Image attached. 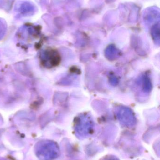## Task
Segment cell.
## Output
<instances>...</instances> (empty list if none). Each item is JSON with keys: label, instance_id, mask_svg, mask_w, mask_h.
<instances>
[{"label": "cell", "instance_id": "cell-1", "mask_svg": "<svg viewBox=\"0 0 160 160\" xmlns=\"http://www.w3.org/2000/svg\"><path fill=\"white\" fill-rule=\"evenodd\" d=\"M36 151L38 158L40 160H52L59 154L57 146L53 142L46 141L38 143Z\"/></svg>", "mask_w": 160, "mask_h": 160}, {"label": "cell", "instance_id": "cell-2", "mask_svg": "<svg viewBox=\"0 0 160 160\" xmlns=\"http://www.w3.org/2000/svg\"><path fill=\"white\" fill-rule=\"evenodd\" d=\"M60 62V56L58 52L55 50L49 49L46 50L41 57V62L45 67L56 66Z\"/></svg>", "mask_w": 160, "mask_h": 160}, {"label": "cell", "instance_id": "cell-3", "mask_svg": "<svg viewBox=\"0 0 160 160\" xmlns=\"http://www.w3.org/2000/svg\"><path fill=\"white\" fill-rule=\"evenodd\" d=\"M16 10L24 16H30L34 14L35 7L33 4L27 1H21L16 4Z\"/></svg>", "mask_w": 160, "mask_h": 160}, {"label": "cell", "instance_id": "cell-4", "mask_svg": "<svg viewBox=\"0 0 160 160\" xmlns=\"http://www.w3.org/2000/svg\"><path fill=\"white\" fill-rule=\"evenodd\" d=\"M80 123L77 124V131L80 134L86 135L89 133L92 128V124L88 119H83V122L80 120Z\"/></svg>", "mask_w": 160, "mask_h": 160}, {"label": "cell", "instance_id": "cell-5", "mask_svg": "<svg viewBox=\"0 0 160 160\" xmlns=\"http://www.w3.org/2000/svg\"><path fill=\"white\" fill-rule=\"evenodd\" d=\"M152 35L154 39H156L157 41L159 40L160 24L159 22L154 25L152 27Z\"/></svg>", "mask_w": 160, "mask_h": 160}, {"label": "cell", "instance_id": "cell-6", "mask_svg": "<svg viewBox=\"0 0 160 160\" xmlns=\"http://www.w3.org/2000/svg\"><path fill=\"white\" fill-rule=\"evenodd\" d=\"M6 24L3 19L0 18V37L3 36L6 30Z\"/></svg>", "mask_w": 160, "mask_h": 160}, {"label": "cell", "instance_id": "cell-7", "mask_svg": "<svg viewBox=\"0 0 160 160\" xmlns=\"http://www.w3.org/2000/svg\"><path fill=\"white\" fill-rule=\"evenodd\" d=\"M102 160H119L117 159L115 157H112V156H107V157H105V158H103Z\"/></svg>", "mask_w": 160, "mask_h": 160}]
</instances>
